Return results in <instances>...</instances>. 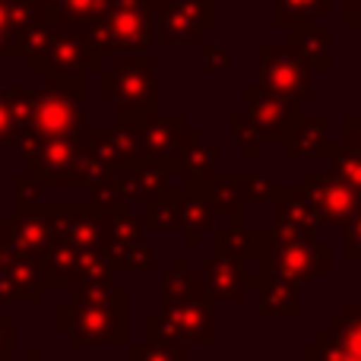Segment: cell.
<instances>
[{"label": "cell", "instance_id": "cell-3", "mask_svg": "<svg viewBox=\"0 0 361 361\" xmlns=\"http://www.w3.org/2000/svg\"><path fill=\"white\" fill-rule=\"evenodd\" d=\"M200 276H203V286L209 288L216 298L222 301H241L244 298V288H247V279H244L241 267H238L235 260H206L203 269H200Z\"/></svg>", "mask_w": 361, "mask_h": 361}, {"label": "cell", "instance_id": "cell-16", "mask_svg": "<svg viewBox=\"0 0 361 361\" xmlns=\"http://www.w3.org/2000/svg\"><path fill=\"white\" fill-rule=\"evenodd\" d=\"M0 263H4V247H0Z\"/></svg>", "mask_w": 361, "mask_h": 361}, {"label": "cell", "instance_id": "cell-11", "mask_svg": "<svg viewBox=\"0 0 361 361\" xmlns=\"http://www.w3.org/2000/svg\"><path fill=\"white\" fill-rule=\"evenodd\" d=\"M180 203H184L180 197H165V200H159V203H152L149 212H146V219H143L146 228H159V231L178 228L180 225Z\"/></svg>", "mask_w": 361, "mask_h": 361}, {"label": "cell", "instance_id": "cell-12", "mask_svg": "<svg viewBox=\"0 0 361 361\" xmlns=\"http://www.w3.org/2000/svg\"><path fill=\"white\" fill-rule=\"evenodd\" d=\"M130 361H184V349L178 339H156V343H146L143 349H133Z\"/></svg>", "mask_w": 361, "mask_h": 361}, {"label": "cell", "instance_id": "cell-14", "mask_svg": "<svg viewBox=\"0 0 361 361\" xmlns=\"http://www.w3.org/2000/svg\"><path fill=\"white\" fill-rule=\"evenodd\" d=\"M0 358H13V320L0 317Z\"/></svg>", "mask_w": 361, "mask_h": 361}, {"label": "cell", "instance_id": "cell-15", "mask_svg": "<svg viewBox=\"0 0 361 361\" xmlns=\"http://www.w3.org/2000/svg\"><path fill=\"white\" fill-rule=\"evenodd\" d=\"M25 361H44V358L38 355V349H29V358H25Z\"/></svg>", "mask_w": 361, "mask_h": 361}, {"label": "cell", "instance_id": "cell-5", "mask_svg": "<svg viewBox=\"0 0 361 361\" xmlns=\"http://www.w3.org/2000/svg\"><path fill=\"white\" fill-rule=\"evenodd\" d=\"M200 295H203V282L187 269L184 260H175V269L165 276V307L184 305V301L200 298Z\"/></svg>", "mask_w": 361, "mask_h": 361}, {"label": "cell", "instance_id": "cell-8", "mask_svg": "<svg viewBox=\"0 0 361 361\" xmlns=\"http://www.w3.org/2000/svg\"><path fill=\"white\" fill-rule=\"evenodd\" d=\"M80 121V114L70 111L67 105H48V108H38L35 114V127L44 133V137H61V133H70Z\"/></svg>", "mask_w": 361, "mask_h": 361}, {"label": "cell", "instance_id": "cell-4", "mask_svg": "<svg viewBox=\"0 0 361 361\" xmlns=\"http://www.w3.org/2000/svg\"><path fill=\"white\" fill-rule=\"evenodd\" d=\"M38 267L48 286H67L70 279H76V269H80V250L73 247L63 238H54L48 244L42 257H38Z\"/></svg>", "mask_w": 361, "mask_h": 361}, {"label": "cell", "instance_id": "cell-1", "mask_svg": "<svg viewBox=\"0 0 361 361\" xmlns=\"http://www.w3.org/2000/svg\"><path fill=\"white\" fill-rule=\"evenodd\" d=\"M57 238L54 231V219L44 209L32 212L23 209L16 219H6V235H4V247L10 254L29 257V260H38V257L48 250V244Z\"/></svg>", "mask_w": 361, "mask_h": 361}, {"label": "cell", "instance_id": "cell-6", "mask_svg": "<svg viewBox=\"0 0 361 361\" xmlns=\"http://www.w3.org/2000/svg\"><path fill=\"white\" fill-rule=\"evenodd\" d=\"M212 212L216 209H212L209 200H203V197H190L180 203V228H184V235H187V244L203 241V231L209 228Z\"/></svg>", "mask_w": 361, "mask_h": 361}, {"label": "cell", "instance_id": "cell-10", "mask_svg": "<svg viewBox=\"0 0 361 361\" xmlns=\"http://www.w3.org/2000/svg\"><path fill=\"white\" fill-rule=\"evenodd\" d=\"M260 311L267 317H279V314H295L301 311V305L295 301V295L288 292V286H263L260 288Z\"/></svg>", "mask_w": 361, "mask_h": 361}, {"label": "cell", "instance_id": "cell-9", "mask_svg": "<svg viewBox=\"0 0 361 361\" xmlns=\"http://www.w3.org/2000/svg\"><path fill=\"white\" fill-rule=\"evenodd\" d=\"M235 184H241V178H235V175L219 178L216 187L209 190V197H206L216 212H228L231 222L238 219V206H241V197H244V187H235Z\"/></svg>", "mask_w": 361, "mask_h": 361}, {"label": "cell", "instance_id": "cell-7", "mask_svg": "<svg viewBox=\"0 0 361 361\" xmlns=\"http://www.w3.org/2000/svg\"><path fill=\"white\" fill-rule=\"evenodd\" d=\"M111 254L114 267L124 273H152L156 269V257L152 247H146V241H133V244H121V247H105Z\"/></svg>", "mask_w": 361, "mask_h": 361}, {"label": "cell", "instance_id": "cell-2", "mask_svg": "<svg viewBox=\"0 0 361 361\" xmlns=\"http://www.w3.org/2000/svg\"><path fill=\"white\" fill-rule=\"evenodd\" d=\"M165 317L171 320L180 339H200L203 345H212V307L203 295L184 301V305L165 307Z\"/></svg>", "mask_w": 361, "mask_h": 361}, {"label": "cell", "instance_id": "cell-13", "mask_svg": "<svg viewBox=\"0 0 361 361\" xmlns=\"http://www.w3.org/2000/svg\"><path fill=\"white\" fill-rule=\"evenodd\" d=\"M250 238L254 235H244L238 228H228V231H219L216 235V250L225 257V260H241V257L250 254Z\"/></svg>", "mask_w": 361, "mask_h": 361}]
</instances>
